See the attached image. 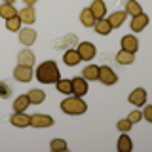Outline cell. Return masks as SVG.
Instances as JSON below:
<instances>
[{
    "mask_svg": "<svg viewBox=\"0 0 152 152\" xmlns=\"http://www.w3.org/2000/svg\"><path fill=\"white\" fill-rule=\"evenodd\" d=\"M17 15H19V19H21V23H25V25H28V27L36 21V12H34V8H32V6L21 8L17 12Z\"/></svg>",
    "mask_w": 152,
    "mask_h": 152,
    "instance_id": "cell-11",
    "label": "cell"
},
{
    "mask_svg": "<svg viewBox=\"0 0 152 152\" xmlns=\"http://www.w3.org/2000/svg\"><path fill=\"white\" fill-rule=\"evenodd\" d=\"M28 107H31V101H28L27 93L19 95V97H15V101H13V112H25Z\"/></svg>",
    "mask_w": 152,
    "mask_h": 152,
    "instance_id": "cell-19",
    "label": "cell"
},
{
    "mask_svg": "<svg viewBox=\"0 0 152 152\" xmlns=\"http://www.w3.org/2000/svg\"><path fill=\"white\" fill-rule=\"evenodd\" d=\"M21 25H23V23H21V19H19V15H13V17L6 19V28H8V31H12V32L19 31Z\"/></svg>",
    "mask_w": 152,
    "mask_h": 152,
    "instance_id": "cell-28",
    "label": "cell"
},
{
    "mask_svg": "<svg viewBox=\"0 0 152 152\" xmlns=\"http://www.w3.org/2000/svg\"><path fill=\"white\" fill-rule=\"evenodd\" d=\"M10 122L15 127H28L31 126V116H27L25 112H13L12 118H10Z\"/></svg>",
    "mask_w": 152,
    "mask_h": 152,
    "instance_id": "cell-14",
    "label": "cell"
},
{
    "mask_svg": "<svg viewBox=\"0 0 152 152\" xmlns=\"http://www.w3.org/2000/svg\"><path fill=\"white\" fill-rule=\"evenodd\" d=\"M126 12H114L110 13V15L107 17V21H108V25H110L112 28H118V27H122L124 25V21H126Z\"/></svg>",
    "mask_w": 152,
    "mask_h": 152,
    "instance_id": "cell-17",
    "label": "cell"
},
{
    "mask_svg": "<svg viewBox=\"0 0 152 152\" xmlns=\"http://www.w3.org/2000/svg\"><path fill=\"white\" fill-rule=\"evenodd\" d=\"M80 23H82L84 27H89V28L93 27L95 17H93V13L89 12V8H84V10H82V13H80Z\"/></svg>",
    "mask_w": 152,
    "mask_h": 152,
    "instance_id": "cell-26",
    "label": "cell"
},
{
    "mask_svg": "<svg viewBox=\"0 0 152 152\" xmlns=\"http://www.w3.org/2000/svg\"><path fill=\"white\" fill-rule=\"evenodd\" d=\"M50 150H53V152L66 150V141H65V139H51V142H50Z\"/></svg>",
    "mask_w": 152,
    "mask_h": 152,
    "instance_id": "cell-29",
    "label": "cell"
},
{
    "mask_svg": "<svg viewBox=\"0 0 152 152\" xmlns=\"http://www.w3.org/2000/svg\"><path fill=\"white\" fill-rule=\"evenodd\" d=\"M10 95V88L6 84H0V97H8Z\"/></svg>",
    "mask_w": 152,
    "mask_h": 152,
    "instance_id": "cell-33",
    "label": "cell"
},
{
    "mask_svg": "<svg viewBox=\"0 0 152 152\" xmlns=\"http://www.w3.org/2000/svg\"><path fill=\"white\" fill-rule=\"evenodd\" d=\"M142 118H145L146 122H152V107H145V110H142Z\"/></svg>",
    "mask_w": 152,
    "mask_h": 152,
    "instance_id": "cell-32",
    "label": "cell"
},
{
    "mask_svg": "<svg viewBox=\"0 0 152 152\" xmlns=\"http://www.w3.org/2000/svg\"><path fill=\"white\" fill-rule=\"evenodd\" d=\"M78 55H80V61H91L95 53H97V48L91 42H80L78 44Z\"/></svg>",
    "mask_w": 152,
    "mask_h": 152,
    "instance_id": "cell-5",
    "label": "cell"
},
{
    "mask_svg": "<svg viewBox=\"0 0 152 152\" xmlns=\"http://www.w3.org/2000/svg\"><path fill=\"white\" fill-rule=\"evenodd\" d=\"M13 78L17 80V82H31L32 78H34V70H32V66H25V65H17L15 69H13Z\"/></svg>",
    "mask_w": 152,
    "mask_h": 152,
    "instance_id": "cell-4",
    "label": "cell"
},
{
    "mask_svg": "<svg viewBox=\"0 0 152 152\" xmlns=\"http://www.w3.org/2000/svg\"><path fill=\"white\" fill-rule=\"evenodd\" d=\"M135 61V53H129V51H124L120 50L116 53V63L118 65H131Z\"/></svg>",
    "mask_w": 152,
    "mask_h": 152,
    "instance_id": "cell-24",
    "label": "cell"
},
{
    "mask_svg": "<svg viewBox=\"0 0 152 152\" xmlns=\"http://www.w3.org/2000/svg\"><path fill=\"white\" fill-rule=\"evenodd\" d=\"M61 110L65 114H69V116H80V114H84L88 110V104L82 97H76V95H69V97L65 99V101H61Z\"/></svg>",
    "mask_w": 152,
    "mask_h": 152,
    "instance_id": "cell-2",
    "label": "cell"
},
{
    "mask_svg": "<svg viewBox=\"0 0 152 152\" xmlns=\"http://www.w3.org/2000/svg\"><path fill=\"white\" fill-rule=\"evenodd\" d=\"M124 12H126V15L135 17V15H139V13H142V8L137 0H126V10H124Z\"/></svg>",
    "mask_w": 152,
    "mask_h": 152,
    "instance_id": "cell-20",
    "label": "cell"
},
{
    "mask_svg": "<svg viewBox=\"0 0 152 152\" xmlns=\"http://www.w3.org/2000/svg\"><path fill=\"white\" fill-rule=\"evenodd\" d=\"M15 0H4V4H13Z\"/></svg>",
    "mask_w": 152,
    "mask_h": 152,
    "instance_id": "cell-35",
    "label": "cell"
},
{
    "mask_svg": "<svg viewBox=\"0 0 152 152\" xmlns=\"http://www.w3.org/2000/svg\"><path fill=\"white\" fill-rule=\"evenodd\" d=\"M146 99H148V95H146L145 88H137V89H133V91L129 93V103L133 104V107H145Z\"/></svg>",
    "mask_w": 152,
    "mask_h": 152,
    "instance_id": "cell-6",
    "label": "cell"
},
{
    "mask_svg": "<svg viewBox=\"0 0 152 152\" xmlns=\"http://www.w3.org/2000/svg\"><path fill=\"white\" fill-rule=\"evenodd\" d=\"M63 61H65V65L66 66H76L80 63V55H78V51L76 50H66L65 51V55H63Z\"/></svg>",
    "mask_w": 152,
    "mask_h": 152,
    "instance_id": "cell-23",
    "label": "cell"
},
{
    "mask_svg": "<svg viewBox=\"0 0 152 152\" xmlns=\"http://www.w3.org/2000/svg\"><path fill=\"white\" fill-rule=\"evenodd\" d=\"M116 148H118V152H131V148H133V142H131L129 137H127V133H122V135L118 137Z\"/></svg>",
    "mask_w": 152,
    "mask_h": 152,
    "instance_id": "cell-18",
    "label": "cell"
},
{
    "mask_svg": "<svg viewBox=\"0 0 152 152\" xmlns=\"http://www.w3.org/2000/svg\"><path fill=\"white\" fill-rule=\"evenodd\" d=\"M116 127H118V131H120V133H129V131H131V127H133V124L126 118V120H120V122H118V124H116Z\"/></svg>",
    "mask_w": 152,
    "mask_h": 152,
    "instance_id": "cell-30",
    "label": "cell"
},
{
    "mask_svg": "<svg viewBox=\"0 0 152 152\" xmlns=\"http://www.w3.org/2000/svg\"><path fill=\"white\" fill-rule=\"evenodd\" d=\"M17 61H19V65L32 66V65H34V61H36V57H34V53H32V51L28 50V48H25V50H21V51H19Z\"/></svg>",
    "mask_w": 152,
    "mask_h": 152,
    "instance_id": "cell-15",
    "label": "cell"
},
{
    "mask_svg": "<svg viewBox=\"0 0 152 152\" xmlns=\"http://www.w3.org/2000/svg\"><path fill=\"white\" fill-rule=\"evenodd\" d=\"M72 82V95L76 97H84L88 93V80L82 78V76H76V78L70 80Z\"/></svg>",
    "mask_w": 152,
    "mask_h": 152,
    "instance_id": "cell-9",
    "label": "cell"
},
{
    "mask_svg": "<svg viewBox=\"0 0 152 152\" xmlns=\"http://www.w3.org/2000/svg\"><path fill=\"white\" fill-rule=\"evenodd\" d=\"M13 15H17V10L13 8V4H0V17L10 19Z\"/></svg>",
    "mask_w": 152,
    "mask_h": 152,
    "instance_id": "cell-27",
    "label": "cell"
},
{
    "mask_svg": "<svg viewBox=\"0 0 152 152\" xmlns=\"http://www.w3.org/2000/svg\"><path fill=\"white\" fill-rule=\"evenodd\" d=\"M141 118H142V112L141 110H133V112H129L127 120H129L131 124H137V122H141Z\"/></svg>",
    "mask_w": 152,
    "mask_h": 152,
    "instance_id": "cell-31",
    "label": "cell"
},
{
    "mask_svg": "<svg viewBox=\"0 0 152 152\" xmlns=\"http://www.w3.org/2000/svg\"><path fill=\"white\" fill-rule=\"evenodd\" d=\"M23 2H25L27 6H34V4L38 2V0H23Z\"/></svg>",
    "mask_w": 152,
    "mask_h": 152,
    "instance_id": "cell-34",
    "label": "cell"
},
{
    "mask_svg": "<svg viewBox=\"0 0 152 152\" xmlns=\"http://www.w3.org/2000/svg\"><path fill=\"white\" fill-rule=\"evenodd\" d=\"M89 12L93 13L95 19H103V17H107V4L103 0H93L91 6H89Z\"/></svg>",
    "mask_w": 152,
    "mask_h": 152,
    "instance_id": "cell-13",
    "label": "cell"
},
{
    "mask_svg": "<svg viewBox=\"0 0 152 152\" xmlns=\"http://www.w3.org/2000/svg\"><path fill=\"white\" fill-rule=\"evenodd\" d=\"M97 74H99V66L93 65V63H89L88 66H84V70H82V78H86L88 82H89V80H97Z\"/></svg>",
    "mask_w": 152,
    "mask_h": 152,
    "instance_id": "cell-25",
    "label": "cell"
},
{
    "mask_svg": "<svg viewBox=\"0 0 152 152\" xmlns=\"http://www.w3.org/2000/svg\"><path fill=\"white\" fill-rule=\"evenodd\" d=\"M146 25H148V15H146L145 12L142 13H139V15H135L131 19V23H129V28L133 32H139V31H142Z\"/></svg>",
    "mask_w": 152,
    "mask_h": 152,
    "instance_id": "cell-12",
    "label": "cell"
},
{
    "mask_svg": "<svg viewBox=\"0 0 152 152\" xmlns=\"http://www.w3.org/2000/svg\"><path fill=\"white\" fill-rule=\"evenodd\" d=\"M97 80L101 84L104 86H114L118 82V74L114 72V70L110 69V66H107V65H103V66H99V74H97Z\"/></svg>",
    "mask_w": 152,
    "mask_h": 152,
    "instance_id": "cell-3",
    "label": "cell"
},
{
    "mask_svg": "<svg viewBox=\"0 0 152 152\" xmlns=\"http://www.w3.org/2000/svg\"><path fill=\"white\" fill-rule=\"evenodd\" d=\"M31 126L38 127V129H42V127H51L53 126V118L48 116V114H32L31 116Z\"/></svg>",
    "mask_w": 152,
    "mask_h": 152,
    "instance_id": "cell-8",
    "label": "cell"
},
{
    "mask_svg": "<svg viewBox=\"0 0 152 152\" xmlns=\"http://www.w3.org/2000/svg\"><path fill=\"white\" fill-rule=\"evenodd\" d=\"M19 42L23 46H32L36 42V31H32L31 27H25V28H19Z\"/></svg>",
    "mask_w": 152,
    "mask_h": 152,
    "instance_id": "cell-10",
    "label": "cell"
},
{
    "mask_svg": "<svg viewBox=\"0 0 152 152\" xmlns=\"http://www.w3.org/2000/svg\"><path fill=\"white\" fill-rule=\"evenodd\" d=\"M120 46H122V50H124V51L137 53V50H139V40H137V36H135V34H126V36H122Z\"/></svg>",
    "mask_w": 152,
    "mask_h": 152,
    "instance_id": "cell-7",
    "label": "cell"
},
{
    "mask_svg": "<svg viewBox=\"0 0 152 152\" xmlns=\"http://www.w3.org/2000/svg\"><path fill=\"white\" fill-rule=\"evenodd\" d=\"M57 86V91L63 93V95H72V82H70L69 78H59L55 82Z\"/></svg>",
    "mask_w": 152,
    "mask_h": 152,
    "instance_id": "cell-21",
    "label": "cell"
},
{
    "mask_svg": "<svg viewBox=\"0 0 152 152\" xmlns=\"http://www.w3.org/2000/svg\"><path fill=\"white\" fill-rule=\"evenodd\" d=\"M34 76H36V80L40 84H55L57 80L61 78V76H59V69H57L55 61H44V63L36 69Z\"/></svg>",
    "mask_w": 152,
    "mask_h": 152,
    "instance_id": "cell-1",
    "label": "cell"
},
{
    "mask_svg": "<svg viewBox=\"0 0 152 152\" xmlns=\"http://www.w3.org/2000/svg\"><path fill=\"white\" fill-rule=\"evenodd\" d=\"M93 28H95V32H97V34H101V36H107V34H110V32H112V27L108 25L107 17H103V19H95Z\"/></svg>",
    "mask_w": 152,
    "mask_h": 152,
    "instance_id": "cell-16",
    "label": "cell"
},
{
    "mask_svg": "<svg viewBox=\"0 0 152 152\" xmlns=\"http://www.w3.org/2000/svg\"><path fill=\"white\" fill-rule=\"evenodd\" d=\"M27 97L31 101V104H42L46 101V91H42V89H31L27 93Z\"/></svg>",
    "mask_w": 152,
    "mask_h": 152,
    "instance_id": "cell-22",
    "label": "cell"
}]
</instances>
